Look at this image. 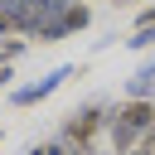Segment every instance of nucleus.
Masks as SVG:
<instances>
[{
    "mask_svg": "<svg viewBox=\"0 0 155 155\" xmlns=\"http://www.w3.org/2000/svg\"><path fill=\"white\" fill-rule=\"evenodd\" d=\"M150 121H155V107L150 102H126V107H116L111 111V121H107V131H111V145L121 150V155H131L136 150V140L150 131Z\"/></svg>",
    "mask_w": 155,
    "mask_h": 155,
    "instance_id": "f257e3e1",
    "label": "nucleus"
},
{
    "mask_svg": "<svg viewBox=\"0 0 155 155\" xmlns=\"http://www.w3.org/2000/svg\"><path fill=\"white\" fill-rule=\"evenodd\" d=\"M102 131V107H82V111H73L68 121H63V131H58V140H68L78 155H87V145H92V136Z\"/></svg>",
    "mask_w": 155,
    "mask_h": 155,
    "instance_id": "f03ea898",
    "label": "nucleus"
},
{
    "mask_svg": "<svg viewBox=\"0 0 155 155\" xmlns=\"http://www.w3.org/2000/svg\"><path fill=\"white\" fill-rule=\"evenodd\" d=\"M87 19H92V10H87L82 0H68V5L39 29V44H53V39H63V34H78V29H87Z\"/></svg>",
    "mask_w": 155,
    "mask_h": 155,
    "instance_id": "7ed1b4c3",
    "label": "nucleus"
},
{
    "mask_svg": "<svg viewBox=\"0 0 155 155\" xmlns=\"http://www.w3.org/2000/svg\"><path fill=\"white\" fill-rule=\"evenodd\" d=\"M63 78H73V63L53 68L48 78H39V82H29V87H15V102H19V107H34V102H44L48 92H58V87H63Z\"/></svg>",
    "mask_w": 155,
    "mask_h": 155,
    "instance_id": "20e7f679",
    "label": "nucleus"
},
{
    "mask_svg": "<svg viewBox=\"0 0 155 155\" xmlns=\"http://www.w3.org/2000/svg\"><path fill=\"white\" fill-rule=\"evenodd\" d=\"M126 44H131V48H150V44H155V5H150V10H140V19H136V34H131Z\"/></svg>",
    "mask_w": 155,
    "mask_h": 155,
    "instance_id": "39448f33",
    "label": "nucleus"
},
{
    "mask_svg": "<svg viewBox=\"0 0 155 155\" xmlns=\"http://www.w3.org/2000/svg\"><path fill=\"white\" fill-rule=\"evenodd\" d=\"M126 92H131L136 102H150V92H155V63H145V68L126 82Z\"/></svg>",
    "mask_w": 155,
    "mask_h": 155,
    "instance_id": "423d86ee",
    "label": "nucleus"
},
{
    "mask_svg": "<svg viewBox=\"0 0 155 155\" xmlns=\"http://www.w3.org/2000/svg\"><path fill=\"white\" fill-rule=\"evenodd\" d=\"M29 155H78L68 140H44V145H29Z\"/></svg>",
    "mask_w": 155,
    "mask_h": 155,
    "instance_id": "0eeeda50",
    "label": "nucleus"
},
{
    "mask_svg": "<svg viewBox=\"0 0 155 155\" xmlns=\"http://www.w3.org/2000/svg\"><path fill=\"white\" fill-rule=\"evenodd\" d=\"M131 155H155V121H150V131L136 140V150H131Z\"/></svg>",
    "mask_w": 155,
    "mask_h": 155,
    "instance_id": "6e6552de",
    "label": "nucleus"
}]
</instances>
